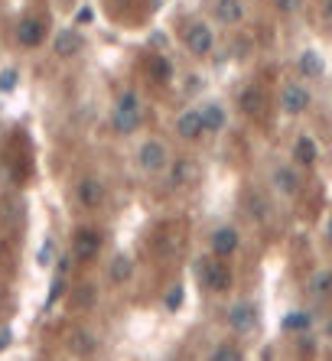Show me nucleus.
<instances>
[{
  "mask_svg": "<svg viewBox=\"0 0 332 361\" xmlns=\"http://www.w3.org/2000/svg\"><path fill=\"white\" fill-rule=\"evenodd\" d=\"M140 124H143L140 101H137V95H133V91H124V95L117 98L114 111H111V127L117 133H133L137 127H140Z\"/></svg>",
  "mask_w": 332,
  "mask_h": 361,
  "instance_id": "nucleus-1",
  "label": "nucleus"
},
{
  "mask_svg": "<svg viewBox=\"0 0 332 361\" xmlns=\"http://www.w3.org/2000/svg\"><path fill=\"white\" fill-rule=\"evenodd\" d=\"M196 277H199V283L212 293H222L231 286V270L222 257H202L199 264H196Z\"/></svg>",
  "mask_w": 332,
  "mask_h": 361,
  "instance_id": "nucleus-2",
  "label": "nucleus"
},
{
  "mask_svg": "<svg viewBox=\"0 0 332 361\" xmlns=\"http://www.w3.org/2000/svg\"><path fill=\"white\" fill-rule=\"evenodd\" d=\"M182 43H186V49H189L192 56H209L212 49H215V33H212L209 23L196 20V23H189V27H186V33H182Z\"/></svg>",
  "mask_w": 332,
  "mask_h": 361,
  "instance_id": "nucleus-3",
  "label": "nucleus"
},
{
  "mask_svg": "<svg viewBox=\"0 0 332 361\" xmlns=\"http://www.w3.org/2000/svg\"><path fill=\"white\" fill-rule=\"evenodd\" d=\"M98 251H101V235L95 228H78L72 235V257L88 264V260H95Z\"/></svg>",
  "mask_w": 332,
  "mask_h": 361,
  "instance_id": "nucleus-4",
  "label": "nucleus"
},
{
  "mask_svg": "<svg viewBox=\"0 0 332 361\" xmlns=\"http://www.w3.org/2000/svg\"><path fill=\"white\" fill-rule=\"evenodd\" d=\"M137 163H140L143 172H163V170H166V163H170L166 147H163L160 140L140 143V150H137Z\"/></svg>",
  "mask_w": 332,
  "mask_h": 361,
  "instance_id": "nucleus-5",
  "label": "nucleus"
},
{
  "mask_svg": "<svg viewBox=\"0 0 332 361\" xmlns=\"http://www.w3.org/2000/svg\"><path fill=\"white\" fill-rule=\"evenodd\" d=\"M225 323H228V329H235L238 335L254 332V325H257V309H254L251 303H235V306H228Z\"/></svg>",
  "mask_w": 332,
  "mask_h": 361,
  "instance_id": "nucleus-6",
  "label": "nucleus"
},
{
  "mask_svg": "<svg viewBox=\"0 0 332 361\" xmlns=\"http://www.w3.org/2000/svg\"><path fill=\"white\" fill-rule=\"evenodd\" d=\"M313 105V95L303 85H284L280 88V108L287 115H303L306 108Z\"/></svg>",
  "mask_w": 332,
  "mask_h": 361,
  "instance_id": "nucleus-7",
  "label": "nucleus"
},
{
  "mask_svg": "<svg viewBox=\"0 0 332 361\" xmlns=\"http://www.w3.org/2000/svg\"><path fill=\"white\" fill-rule=\"evenodd\" d=\"M238 244H241V235L231 225H222V228L212 231V254L222 257V260H228V257L235 254Z\"/></svg>",
  "mask_w": 332,
  "mask_h": 361,
  "instance_id": "nucleus-8",
  "label": "nucleus"
},
{
  "mask_svg": "<svg viewBox=\"0 0 332 361\" xmlns=\"http://www.w3.org/2000/svg\"><path fill=\"white\" fill-rule=\"evenodd\" d=\"M46 39V27H43V20L36 17H23L17 23V43L27 49H36L39 43Z\"/></svg>",
  "mask_w": 332,
  "mask_h": 361,
  "instance_id": "nucleus-9",
  "label": "nucleus"
},
{
  "mask_svg": "<svg viewBox=\"0 0 332 361\" xmlns=\"http://www.w3.org/2000/svg\"><path fill=\"white\" fill-rule=\"evenodd\" d=\"M75 199L82 202L85 209H98V205L105 202V186H101V179H95V176H85V179L78 182Z\"/></svg>",
  "mask_w": 332,
  "mask_h": 361,
  "instance_id": "nucleus-10",
  "label": "nucleus"
},
{
  "mask_svg": "<svg viewBox=\"0 0 332 361\" xmlns=\"http://www.w3.org/2000/svg\"><path fill=\"white\" fill-rule=\"evenodd\" d=\"M212 13H215V20L225 23V27H238V23L245 20V3H241V0H215Z\"/></svg>",
  "mask_w": 332,
  "mask_h": 361,
  "instance_id": "nucleus-11",
  "label": "nucleus"
},
{
  "mask_svg": "<svg viewBox=\"0 0 332 361\" xmlns=\"http://www.w3.org/2000/svg\"><path fill=\"white\" fill-rule=\"evenodd\" d=\"M176 133H180L182 140H199L202 133V115L199 111H182L180 117H176Z\"/></svg>",
  "mask_w": 332,
  "mask_h": 361,
  "instance_id": "nucleus-12",
  "label": "nucleus"
},
{
  "mask_svg": "<svg viewBox=\"0 0 332 361\" xmlns=\"http://www.w3.org/2000/svg\"><path fill=\"white\" fill-rule=\"evenodd\" d=\"M199 115H202V131L205 133H219L228 124V115H225V108L222 105H202Z\"/></svg>",
  "mask_w": 332,
  "mask_h": 361,
  "instance_id": "nucleus-13",
  "label": "nucleus"
},
{
  "mask_svg": "<svg viewBox=\"0 0 332 361\" xmlns=\"http://www.w3.org/2000/svg\"><path fill=\"white\" fill-rule=\"evenodd\" d=\"M270 179H274V189L284 192V196H296V189H300V176L290 166H277Z\"/></svg>",
  "mask_w": 332,
  "mask_h": 361,
  "instance_id": "nucleus-14",
  "label": "nucleus"
},
{
  "mask_svg": "<svg viewBox=\"0 0 332 361\" xmlns=\"http://www.w3.org/2000/svg\"><path fill=\"white\" fill-rule=\"evenodd\" d=\"M78 49H82V36H78V33L66 29V33H59L56 36V56L68 59V56H75Z\"/></svg>",
  "mask_w": 332,
  "mask_h": 361,
  "instance_id": "nucleus-15",
  "label": "nucleus"
},
{
  "mask_svg": "<svg viewBox=\"0 0 332 361\" xmlns=\"http://www.w3.org/2000/svg\"><path fill=\"white\" fill-rule=\"evenodd\" d=\"M294 156H296V163H300V166H313L316 156H319L313 137H300V140H296V147H294Z\"/></svg>",
  "mask_w": 332,
  "mask_h": 361,
  "instance_id": "nucleus-16",
  "label": "nucleus"
},
{
  "mask_svg": "<svg viewBox=\"0 0 332 361\" xmlns=\"http://www.w3.org/2000/svg\"><path fill=\"white\" fill-rule=\"evenodd\" d=\"M284 329L287 332H310L313 329V316L303 313V309H294V313L284 316Z\"/></svg>",
  "mask_w": 332,
  "mask_h": 361,
  "instance_id": "nucleus-17",
  "label": "nucleus"
},
{
  "mask_svg": "<svg viewBox=\"0 0 332 361\" xmlns=\"http://www.w3.org/2000/svg\"><path fill=\"white\" fill-rule=\"evenodd\" d=\"M300 72H303L306 78H319L323 75V59L316 56L313 49H306L303 56H300Z\"/></svg>",
  "mask_w": 332,
  "mask_h": 361,
  "instance_id": "nucleus-18",
  "label": "nucleus"
},
{
  "mask_svg": "<svg viewBox=\"0 0 332 361\" xmlns=\"http://www.w3.org/2000/svg\"><path fill=\"white\" fill-rule=\"evenodd\" d=\"M212 361H245V355H241V348L231 342H222L215 345V352H212Z\"/></svg>",
  "mask_w": 332,
  "mask_h": 361,
  "instance_id": "nucleus-19",
  "label": "nucleus"
},
{
  "mask_svg": "<svg viewBox=\"0 0 332 361\" xmlns=\"http://www.w3.org/2000/svg\"><path fill=\"white\" fill-rule=\"evenodd\" d=\"M133 274V264L127 260V257H114V264H111V280L114 283H124V280H131Z\"/></svg>",
  "mask_w": 332,
  "mask_h": 361,
  "instance_id": "nucleus-20",
  "label": "nucleus"
},
{
  "mask_svg": "<svg viewBox=\"0 0 332 361\" xmlns=\"http://www.w3.org/2000/svg\"><path fill=\"white\" fill-rule=\"evenodd\" d=\"M192 170H196L192 160H176V163H173V176H170V179L176 182V186H180V182H189L192 179Z\"/></svg>",
  "mask_w": 332,
  "mask_h": 361,
  "instance_id": "nucleus-21",
  "label": "nucleus"
},
{
  "mask_svg": "<svg viewBox=\"0 0 332 361\" xmlns=\"http://www.w3.org/2000/svg\"><path fill=\"white\" fill-rule=\"evenodd\" d=\"M310 293H313V296L332 293V274H329V270H323V274L313 277V283H310Z\"/></svg>",
  "mask_w": 332,
  "mask_h": 361,
  "instance_id": "nucleus-22",
  "label": "nucleus"
},
{
  "mask_svg": "<svg viewBox=\"0 0 332 361\" xmlns=\"http://www.w3.org/2000/svg\"><path fill=\"white\" fill-rule=\"evenodd\" d=\"M147 68H150V75L157 78V82H170V62H166L163 56H153Z\"/></svg>",
  "mask_w": 332,
  "mask_h": 361,
  "instance_id": "nucleus-23",
  "label": "nucleus"
},
{
  "mask_svg": "<svg viewBox=\"0 0 332 361\" xmlns=\"http://www.w3.org/2000/svg\"><path fill=\"white\" fill-rule=\"evenodd\" d=\"M241 105H245L247 115H257V111L264 108V98H261V91H257V88H247L245 98H241Z\"/></svg>",
  "mask_w": 332,
  "mask_h": 361,
  "instance_id": "nucleus-24",
  "label": "nucleus"
},
{
  "mask_svg": "<svg viewBox=\"0 0 332 361\" xmlns=\"http://www.w3.org/2000/svg\"><path fill=\"white\" fill-rule=\"evenodd\" d=\"M163 303H166V309H170V313H176V309L182 306V286H170V290H166V300H163Z\"/></svg>",
  "mask_w": 332,
  "mask_h": 361,
  "instance_id": "nucleus-25",
  "label": "nucleus"
},
{
  "mask_svg": "<svg viewBox=\"0 0 332 361\" xmlns=\"http://www.w3.org/2000/svg\"><path fill=\"white\" fill-rule=\"evenodd\" d=\"M17 68H7V72H3V75H0V91H3V95H7V91H13V88H17Z\"/></svg>",
  "mask_w": 332,
  "mask_h": 361,
  "instance_id": "nucleus-26",
  "label": "nucleus"
},
{
  "mask_svg": "<svg viewBox=\"0 0 332 361\" xmlns=\"http://www.w3.org/2000/svg\"><path fill=\"white\" fill-rule=\"evenodd\" d=\"M52 254H56V244H52V241H46V244L39 247V264H43V267H49V260H52Z\"/></svg>",
  "mask_w": 332,
  "mask_h": 361,
  "instance_id": "nucleus-27",
  "label": "nucleus"
},
{
  "mask_svg": "<svg viewBox=\"0 0 332 361\" xmlns=\"http://www.w3.org/2000/svg\"><path fill=\"white\" fill-rule=\"evenodd\" d=\"M274 3H277V10H280V13H290L296 0H274Z\"/></svg>",
  "mask_w": 332,
  "mask_h": 361,
  "instance_id": "nucleus-28",
  "label": "nucleus"
},
{
  "mask_svg": "<svg viewBox=\"0 0 332 361\" xmlns=\"http://www.w3.org/2000/svg\"><path fill=\"white\" fill-rule=\"evenodd\" d=\"M78 23H92V7H82V10H78Z\"/></svg>",
  "mask_w": 332,
  "mask_h": 361,
  "instance_id": "nucleus-29",
  "label": "nucleus"
},
{
  "mask_svg": "<svg viewBox=\"0 0 332 361\" xmlns=\"http://www.w3.org/2000/svg\"><path fill=\"white\" fill-rule=\"evenodd\" d=\"M323 17L332 23V0H326V3H323Z\"/></svg>",
  "mask_w": 332,
  "mask_h": 361,
  "instance_id": "nucleus-30",
  "label": "nucleus"
},
{
  "mask_svg": "<svg viewBox=\"0 0 332 361\" xmlns=\"http://www.w3.org/2000/svg\"><path fill=\"white\" fill-rule=\"evenodd\" d=\"M7 342H10V332H3V335H0V348H3Z\"/></svg>",
  "mask_w": 332,
  "mask_h": 361,
  "instance_id": "nucleus-31",
  "label": "nucleus"
},
{
  "mask_svg": "<svg viewBox=\"0 0 332 361\" xmlns=\"http://www.w3.org/2000/svg\"><path fill=\"white\" fill-rule=\"evenodd\" d=\"M326 238L332 241V219H329V225H326Z\"/></svg>",
  "mask_w": 332,
  "mask_h": 361,
  "instance_id": "nucleus-32",
  "label": "nucleus"
},
{
  "mask_svg": "<svg viewBox=\"0 0 332 361\" xmlns=\"http://www.w3.org/2000/svg\"><path fill=\"white\" fill-rule=\"evenodd\" d=\"M329 335H332V323H329Z\"/></svg>",
  "mask_w": 332,
  "mask_h": 361,
  "instance_id": "nucleus-33",
  "label": "nucleus"
}]
</instances>
